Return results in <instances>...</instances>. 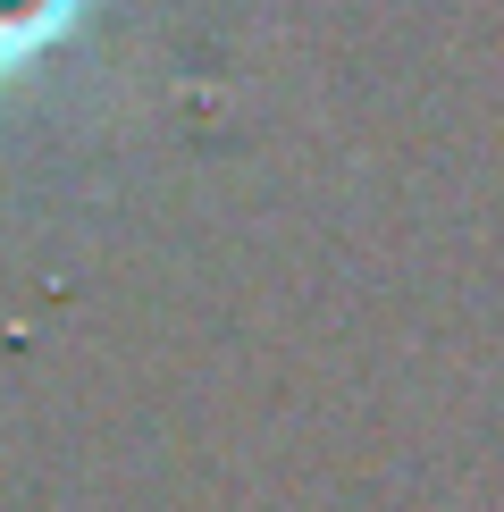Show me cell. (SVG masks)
I'll use <instances>...</instances> for the list:
<instances>
[{
  "label": "cell",
  "instance_id": "6da1fadb",
  "mask_svg": "<svg viewBox=\"0 0 504 512\" xmlns=\"http://www.w3.org/2000/svg\"><path fill=\"white\" fill-rule=\"evenodd\" d=\"M84 17V0H0V76H17L34 51H51Z\"/></svg>",
  "mask_w": 504,
  "mask_h": 512
}]
</instances>
